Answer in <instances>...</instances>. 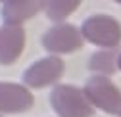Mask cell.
<instances>
[{
    "instance_id": "cell-11",
    "label": "cell",
    "mask_w": 121,
    "mask_h": 117,
    "mask_svg": "<svg viewBox=\"0 0 121 117\" xmlns=\"http://www.w3.org/2000/svg\"><path fill=\"white\" fill-rule=\"evenodd\" d=\"M117 67H119V69H121V54H119V56H117Z\"/></svg>"
},
{
    "instance_id": "cell-4",
    "label": "cell",
    "mask_w": 121,
    "mask_h": 117,
    "mask_svg": "<svg viewBox=\"0 0 121 117\" xmlns=\"http://www.w3.org/2000/svg\"><path fill=\"white\" fill-rule=\"evenodd\" d=\"M40 42L52 54H71L83 46L85 38L81 35V29L73 27L69 23H58V25L46 29Z\"/></svg>"
},
{
    "instance_id": "cell-2",
    "label": "cell",
    "mask_w": 121,
    "mask_h": 117,
    "mask_svg": "<svg viewBox=\"0 0 121 117\" xmlns=\"http://www.w3.org/2000/svg\"><path fill=\"white\" fill-rule=\"evenodd\" d=\"M85 94L94 108L121 117V90L106 75H92L85 83Z\"/></svg>"
},
{
    "instance_id": "cell-1",
    "label": "cell",
    "mask_w": 121,
    "mask_h": 117,
    "mask_svg": "<svg viewBox=\"0 0 121 117\" xmlns=\"http://www.w3.org/2000/svg\"><path fill=\"white\" fill-rule=\"evenodd\" d=\"M50 104L58 117H90L94 106L90 104L85 88L73 84H58L50 92Z\"/></svg>"
},
{
    "instance_id": "cell-5",
    "label": "cell",
    "mask_w": 121,
    "mask_h": 117,
    "mask_svg": "<svg viewBox=\"0 0 121 117\" xmlns=\"http://www.w3.org/2000/svg\"><path fill=\"white\" fill-rule=\"evenodd\" d=\"M64 60H60L58 56H46L23 71V84L29 88H42L54 84L64 75Z\"/></svg>"
},
{
    "instance_id": "cell-8",
    "label": "cell",
    "mask_w": 121,
    "mask_h": 117,
    "mask_svg": "<svg viewBox=\"0 0 121 117\" xmlns=\"http://www.w3.org/2000/svg\"><path fill=\"white\" fill-rule=\"evenodd\" d=\"M40 10H44V2L39 0H8L2 4L0 13L4 25H21L25 19L37 16Z\"/></svg>"
},
{
    "instance_id": "cell-9",
    "label": "cell",
    "mask_w": 121,
    "mask_h": 117,
    "mask_svg": "<svg viewBox=\"0 0 121 117\" xmlns=\"http://www.w3.org/2000/svg\"><path fill=\"white\" fill-rule=\"evenodd\" d=\"M117 67V56L110 50H102V52H96L92 54L88 62V69L94 71L96 75H106L108 77L110 73H113Z\"/></svg>"
},
{
    "instance_id": "cell-10",
    "label": "cell",
    "mask_w": 121,
    "mask_h": 117,
    "mask_svg": "<svg viewBox=\"0 0 121 117\" xmlns=\"http://www.w3.org/2000/svg\"><path fill=\"white\" fill-rule=\"evenodd\" d=\"M79 8L77 0H52V2H44V12L52 21H64L71 13Z\"/></svg>"
},
{
    "instance_id": "cell-3",
    "label": "cell",
    "mask_w": 121,
    "mask_h": 117,
    "mask_svg": "<svg viewBox=\"0 0 121 117\" xmlns=\"http://www.w3.org/2000/svg\"><path fill=\"white\" fill-rule=\"evenodd\" d=\"M81 35L90 44L100 48H115L121 42V23L112 16H90L81 25Z\"/></svg>"
},
{
    "instance_id": "cell-7",
    "label": "cell",
    "mask_w": 121,
    "mask_h": 117,
    "mask_svg": "<svg viewBox=\"0 0 121 117\" xmlns=\"http://www.w3.org/2000/svg\"><path fill=\"white\" fill-rule=\"evenodd\" d=\"M25 48V29L21 25L0 27V63L8 65L17 62Z\"/></svg>"
},
{
    "instance_id": "cell-6",
    "label": "cell",
    "mask_w": 121,
    "mask_h": 117,
    "mask_svg": "<svg viewBox=\"0 0 121 117\" xmlns=\"http://www.w3.org/2000/svg\"><path fill=\"white\" fill-rule=\"evenodd\" d=\"M33 94L27 86L16 83H0V113H21L31 109Z\"/></svg>"
},
{
    "instance_id": "cell-12",
    "label": "cell",
    "mask_w": 121,
    "mask_h": 117,
    "mask_svg": "<svg viewBox=\"0 0 121 117\" xmlns=\"http://www.w3.org/2000/svg\"><path fill=\"white\" fill-rule=\"evenodd\" d=\"M0 117H2V115H0Z\"/></svg>"
}]
</instances>
